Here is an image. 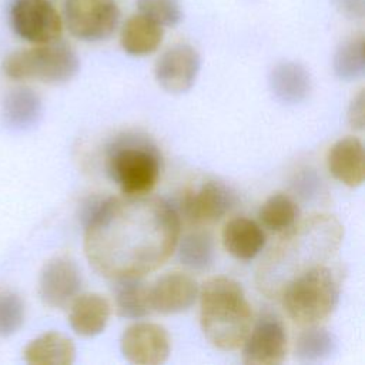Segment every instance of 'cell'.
<instances>
[{
	"instance_id": "obj_1",
	"label": "cell",
	"mask_w": 365,
	"mask_h": 365,
	"mask_svg": "<svg viewBox=\"0 0 365 365\" xmlns=\"http://www.w3.org/2000/svg\"><path fill=\"white\" fill-rule=\"evenodd\" d=\"M178 238L180 217L165 200L123 194L87 215L84 252L106 278H141L170 258Z\"/></svg>"
},
{
	"instance_id": "obj_2",
	"label": "cell",
	"mask_w": 365,
	"mask_h": 365,
	"mask_svg": "<svg viewBox=\"0 0 365 365\" xmlns=\"http://www.w3.org/2000/svg\"><path fill=\"white\" fill-rule=\"evenodd\" d=\"M342 238L344 228L332 215L317 214L297 221L284 231L259 264L255 275L259 291L278 298L292 278L327 264L338 251Z\"/></svg>"
},
{
	"instance_id": "obj_3",
	"label": "cell",
	"mask_w": 365,
	"mask_h": 365,
	"mask_svg": "<svg viewBox=\"0 0 365 365\" xmlns=\"http://www.w3.org/2000/svg\"><path fill=\"white\" fill-rule=\"evenodd\" d=\"M198 297L200 325L208 342L222 351L240 348L252 327L251 305L241 284L228 277H214Z\"/></svg>"
},
{
	"instance_id": "obj_4",
	"label": "cell",
	"mask_w": 365,
	"mask_h": 365,
	"mask_svg": "<svg viewBox=\"0 0 365 365\" xmlns=\"http://www.w3.org/2000/svg\"><path fill=\"white\" fill-rule=\"evenodd\" d=\"M339 294L341 282L336 272L327 264H321L292 278L278 298L295 324L311 327L334 312Z\"/></svg>"
},
{
	"instance_id": "obj_5",
	"label": "cell",
	"mask_w": 365,
	"mask_h": 365,
	"mask_svg": "<svg viewBox=\"0 0 365 365\" xmlns=\"http://www.w3.org/2000/svg\"><path fill=\"white\" fill-rule=\"evenodd\" d=\"M161 170V155L155 144L140 134L118 137L107 153V171L125 195L150 194Z\"/></svg>"
},
{
	"instance_id": "obj_6",
	"label": "cell",
	"mask_w": 365,
	"mask_h": 365,
	"mask_svg": "<svg viewBox=\"0 0 365 365\" xmlns=\"http://www.w3.org/2000/svg\"><path fill=\"white\" fill-rule=\"evenodd\" d=\"M80 70L77 53L60 40L34 44L10 53L3 61V71L11 80H36L46 84L70 81Z\"/></svg>"
},
{
	"instance_id": "obj_7",
	"label": "cell",
	"mask_w": 365,
	"mask_h": 365,
	"mask_svg": "<svg viewBox=\"0 0 365 365\" xmlns=\"http://www.w3.org/2000/svg\"><path fill=\"white\" fill-rule=\"evenodd\" d=\"M120 14L117 0H66L61 17L73 37L94 43L115 31Z\"/></svg>"
},
{
	"instance_id": "obj_8",
	"label": "cell",
	"mask_w": 365,
	"mask_h": 365,
	"mask_svg": "<svg viewBox=\"0 0 365 365\" xmlns=\"http://www.w3.org/2000/svg\"><path fill=\"white\" fill-rule=\"evenodd\" d=\"M9 24L13 33L30 44L60 40L63 17L50 0H10Z\"/></svg>"
},
{
	"instance_id": "obj_9",
	"label": "cell",
	"mask_w": 365,
	"mask_h": 365,
	"mask_svg": "<svg viewBox=\"0 0 365 365\" xmlns=\"http://www.w3.org/2000/svg\"><path fill=\"white\" fill-rule=\"evenodd\" d=\"M241 346L245 365H279L288 349L287 329L277 317L264 315L251 327Z\"/></svg>"
},
{
	"instance_id": "obj_10",
	"label": "cell",
	"mask_w": 365,
	"mask_h": 365,
	"mask_svg": "<svg viewBox=\"0 0 365 365\" xmlns=\"http://www.w3.org/2000/svg\"><path fill=\"white\" fill-rule=\"evenodd\" d=\"M123 356L135 365H160L167 361L171 341L167 329L154 322H137L121 335Z\"/></svg>"
},
{
	"instance_id": "obj_11",
	"label": "cell",
	"mask_w": 365,
	"mask_h": 365,
	"mask_svg": "<svg viewBox=\"0 0 365 365\" xmlns=\"http://www.w3.org/2000/svg\"><path fill=\"white\" fill-rule=\"evenodd\" d=\"M201 68L200 53L190 44L167 48L155 61L154 76L158 86L171 94L187 93L195 83Z\"/></svg>"
},
{
	"instance_id": "obj_12",
	"label": "cell",
	"mask_w": 365,
	"mask_h": 365,
	"mask_svg": "<svg viewBox=\"0 0 365 365\" xmlns=\"http://www.w3.org/2000/svg\"><path fill=\"white\" fill-rule=\"evenodd\" d=\"M234 192L221 181H205L197 190H187L180 208L191 224H214L220 221L234 205Z\"/></svg>"
},
{
	"instance_id": "obj_13",
	"label": "cell",
	"mask_w": 365,
	"mask_h": 365,
	"mask_svg": "<svg viewBox=\"0 0 365 365\" xmlns=\"http://www.w3.org/2000/svg\"><path fill=\"white\" fill-rule=\"evenodd\" d=\"M81 275L77 264L66 257L47 261L38 277V295L50 308H66L78 295Z\"/></svg>"
},
{
	"instance_id": "obj_14",
	"label": "cell",
	"mask_w": 365,
	"mask_h": 365,
	"mask_svg": "<svg viewBox=\"0 0 365 365\" xmlns=\"http://www.w3.org/2000/svg\"><path fill=\"white\" fill-rule=\"evenodd\" d=\"M200 294L197 281L182 272H170L148 287L151 309L164 315L190 309Z\"/></svg>"
},
{
	"instance_id": "obj_15",
	"label": "cell",
	"mask_w": 365,
	"mask_h": 365,
	"mask_svg": "<svg viewBox=\"0 0 365 365\" xmlns=\"http://www.w3.org/2000/svg\"><path fill=\"white\" fill-rule=\"evenodd\" d=\"M327 165L335 180L355 188L365 178V154L362 141L356 137L338 140L328 151Z\"/></svg>"
},
{
	"instance_id": "obj_16",
	"label": "cell",
	"mask_w": 365,
	"mask_h": 365,
	"mask_svg": "<svg viewBox=\"0 0 365 365\" xmlns=\"http://www.w3.org/2000/svg\"><path fill=\"white\" fill-rule=\"evenodd\" d=\"M68 307V324L71 329L86 338L101 334L111 315L108 299L94 292L77 295Z\"/></svg>"
},
{
	"instance_id": "obj_17",
	"label": "cell",
	"mask_w": 365,
	"mask_h": 365,
	"mask_svg": "<svg viewBox=\"0 0 365 365\" xmlns=\"http://www.w3.org/2000/svg\"><path fill=\"white\" fill-rule=\"evenodd\" d=\"M43 103L36 91L27 87L10 90L1 104L3 124L11 131H27L38 124Z\"/></svg>"
},
{
	"instance_id": "obj_18",
	"label": "cell",
	"mask_w": 365,
	"mask_h": 365,
	"mask_svg": "<svg viewBox=\"0 0 365 365\" xmlns=\"http://www.w3.org/2000/svg\"><path fill=\"white\" fill-rule=\"evenodd\" d=\"M222 244L234 258L250 261L264 250L265 234L254 220L237 217L224 225Z\"/></svg>"
},
{
	"instance_id": "obj_19",
	"label": "cell",
	"mask_w": 365,
	"mask_h": 365,
	"mask_svg": "<svg viewBox=\"0 0 365 365\" xmlns=\"http://www.w3.org/2000/svg\"><path fill=\"white\" fill-rule=\"evenodd\" d=\"M269 87L284 104H299L311 91V76L298 61H281L269 73Z\"/></svg>"
},
{
	"instance_id": "obj_20",
	"label": "cell",
	"mask_w": 365,
	"mask_h": 365,
	"mask_svg": "<svg viewBox=\"0 0 365 365\" xmlns=\"http://www.w3.org/2000/svg\"><path fill=\"white\" fill-rule=\"evenodd\" d=\"M164 38V27L141 13L130 16L121 27V48L134 57L153 54Z\"/></svg>"
},
{
	"instance_id": "obj_21",
	"label": "cell",
	"mask_w": 365,
	"mask_h": 365,
	"mask_svg": "<svg viewBox=\"0 0 365 365\" xmlns=\"http://www.w3.org/2000/svg\"><path fill=\"white\" fill-rule=\"evenodd\" d=\"M23 358L31 365H70L76 358V346L64 334L50 331L31 339L23 349Z\"/></svg>"
},
{
	"instance_id": "obj_22",
	"label": "cell",
	"mask_w": 365,
	"mask_h": 365,
	"mask_svg": "<svg viewBox=\"0 0 365 365\" xmlns=\"http://www.w3.org/2000/svg\"><path fill=\"white\" fill-rule=\"evenodd\" d=\"M114 305L115 311L123 318L137 319L153 312L148 297V285L140 278L115 279Z\"/></svg>"
},
{
	"instance_id": "obj_23",
	"label": "cell",
	"mask_w": 365,
	"mask_h": 365,
	"mask_svg": "<svg viewBox=\"0 0 365 365\" xmlns=\"http://www.w3.org/2000/svg\"><path fill=\"white\" fill-rule=\"evenodd\" d=\"M335 76L342 81H354L365 73V37L352 34L336 47L332 58Z\"/></svg>"
},
{
	"instance_id": "obj_24",
	"label": "cell",
	"mask_w": 365,
	"mask_h": 365,
	"mask_svg": "<svg viewBox=\"0 0 365 365\" xmlns=\"http://www.w3.org/2000/svg\"><path fill=\"white\" fill-rule=\"evenodd\" d=\"M178 259L182 265L194 271L208 269L215 258L212 235L207 231H191L181 240L178 238Z\"/></svg>"
},
{
	"instance_id": "obj_25",
	"label": "cell",
	"mask_w": 365,
	"mask_h": 365,
	"mask_svg": "<svg viewBox=\"0 0 365 365\" xmlns=\"http://www.w3.org/2000/svg\"><path fill=\"white\" fill-rule=\"evenodd\" d=\"M336 351L335 336L318 325L307 327L295 344V358L302 364H318L332 356Z\"/></svg>"
},
{
	"instance_id": "obj_26",
	"label": "cell",
	"mask_w": 365,
	"mask_h": 365,
	"mask_svg": "<svg viewBox=\"0 0 365 365\" xmlns=\"http://www.w3.org/2000/svg\"><path fill=\"white\" fill-rule=\"evenodd\" d=\"M299 218L297 202L287 194L277 192L269 195L259 210L262 225L275 232H284L291 228Z\"/></svg>"
},
{
	"instance_id": "obj_27",
	"label": "cell",
	"mask_w": 365,
	"mask_h": 365,
	"mask_svg": "<svg viewBox=\"0 0 365 365\" xmlns=\"http://www.w3.org/2000/svg\"><path fill=\"white\" fill-rule=\"evenodd\" d=\"M137 9L163 27H174L184 17L180 0H137Z\"/></svg>"
},
{
	"instance_id": "obj_28",
	"label": "cell",
	"mask_w": 365,
	"mask_h": 365,
	"mask_svg": "<svg viewBox=\"0 0 365 365\" xmlns=\"http://www.w3.org/2000/svg\"><path fill=\"white\" fill-rule=\"evenodd\" d=\"M24 302L13 291H0V336L17 332L24 322Z\"/></svg>"
},
{
	"instance_id": "obj_29",
	"label": "cell",
	"mask_w": 365,
	"mask_h": 365,
	"mask_svg": "<svg viewBox=\"0 0 365 365\" xmlns=\"http://www.w3.org/2000/svg\"><path fill=\"white\" fill-rule=\"evenodd\" d=\"M348 121L352 128L364 130L365 125V93L359 90V93L352 98L348 108Z\"/></svg>"
},
{
	"instance_id": "obj_30",
	"label": "cell",
	"mask_w": 365,
	"mask_h": 365,
	"mask_svg": "<svg viewBox=\"0 0 365 365\" xmlns=\"http://www.w3.org/2000/svg\"><path fill=\"white\" fill-rule=\"evenodd\" d=\"M336 10L351 20H361L365 14V0H334Z\"/></svg>"
}]
</instances>
